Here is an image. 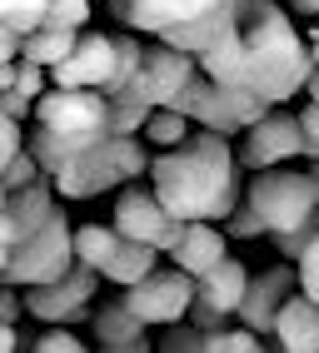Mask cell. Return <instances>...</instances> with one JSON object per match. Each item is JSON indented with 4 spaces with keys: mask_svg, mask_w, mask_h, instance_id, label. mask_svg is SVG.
Masks as SVG:
<instances>
[{
    "mask_svg": "<svg viewBox=\"0 0 319 353\" xmlns=\"http://www.w3.org/2000/svg\"><path fill=\"white\" fill-rule=\"evenodd\" d=\"M200 70L220 90H240V95L264 100V105H284L289 95H300L309 85L314 50L300 40L289 10H280V0H240L230 40L215 45L200 60Z\"/></svg>",
    "mask_w": 319,
    "mask_h": 353,
    "instance_id": "1",
    "label": "cell"
},
{
    "mask_svg": "<svg viewBox=\"0 0 319 353\" xmlns=\"http://www.w3.org/2000/svg\"><path fill=\"white\" fill-rule=\"evenodd\" d=\"M155 194L180 224H215L240 209V159L224 134L200 130L180 150H160L150 164Z\"/></svg>",
    "mask_w": 319,
    "mask_h": 353,
    "instance_id": "2",
    "label": "cell"
},
{
    "mask_svg": "<svg viewBox=\"0 0 319 353\" xmlns=\"http://www.w3.org/2000/svg\"><path fill=\"white\" fill-rule=\"evenodd\" d=\"M105 6L120 26L155 35L160 45L195 60H204L215 45L230 40L240 15V0H105Z\"/></svg>",
    "mask_w": 319,
    "mask_h": 353,
    "instance_id": "3",
    "label": "cell"
},
{
    "mask_svg": "<svg viewBox=\"0 0 319 353\" xmlns=\"http://www.w3.org/2000/svg\"><path fill=\"white\" fill-rule=\"evenodd\" d=\"M110 139V100L100 90H45L35 100V134L26 139V150L40 159L45 174H60L70 159L85 150H95Z\"/></svg>",
    "mask_w": 319,
    "mask_h": 353,
    "instance_id": "4",
    "label": "cell"
},
{
    "mask_svg": "<svg viewBox=\"0 0 319 353\" xmlns=\"http://www.w3.org/2000/svg\"><path fill=\"white\" fill-rule=\"evenodd\" d=\"M249 209L264 219V229L275 239H289L319 219V190L309 174H294V170H264L249 179Z\"/></svg>",
    "mask_w": 319,
    "mask_h": 353,
    "instance_id": "5",
    "label": "cell"
},
{
    "mask_svg": "<svg viewBox=\"0 0 319 353\" xmlns=\"http://www.w3.org/2000/svg\"><path fill=\"white\" fill-rule=\"evenodd\" d=\"M75 269H80V259H75V229L55 209V219L15 249L10 274L0 279V284H10V289H45V284H60V279L75 274Z\"/></svg>",
    "mask_w": 319,
    "mask_h": 353,
    "instance_id": "6",
    "label": "cell"
},
{
    "mask_svg": "<svg viewBox=\"0 0 319 353\" xmlns=\"http://www.w3.org/2000/svg\"><path fill=\"white\" fill-rule=\"evenodd\" d=\"M115 234L120 239H130V244H150V249H160V254H175L180 249V239H185V229L190 224H180L165 204H160V194L155 190H125L120 199H115Z\"/></svg>",
    "mask_w": 319,
    "mask_h": 353,
    "instance_id": "7",
    "label": "cell"
},
{
    "mask_svg": "<svg viewBox=\"0 0 319 353\" xmlns=\"http://www.w3.org/2000/svg\"><path fill=\"white\" fill-rule=\"evenodd\" d=\"M195 299H200V284H195L190 274H180V269H155L145 284L125 289V309L140 319L145 328H175L180 319H190Z\"/></svg>",
    "mask_w": 319,
    "mask_h": 353,
    "instance_id": "8",
    "label": "cell"
},
{
    "mask_svg": "<svg viewBox=\"0 0 319 353\" xmlns=\"http://www.w3.org/2000/svg\"><path fill=\"white\" fill-rule=\"evenodd\" d=\"M304 150H309V139H304L300 114H284V110H275L269 120H260L255 130L244 134L240 164H244V170H255V174H264V170H280L284 159L304 154Z\"/></svg>",
    "mask_w": 319,
    "mask_h": 353,
    "instance_id": "9",
    "label": "cell"
},
{
    "mask_svg": "<svg viewBox=\"0 0 319 353\" xmlns=\"http://www.w3.org/2000/svg\"><path fill=\"white\" fill-rule=\"evenodd\" d=\"M100 289V274L95 269H75V274H65L60 284H45V289H26V314H35L40 323H70L90 309V299H95Z\"/></svg>",
    "mask_w": 319,
    "mask_h": 353,
    "instance_id": "10",
    "label": "cell"
},
{
    "mask_svg": "<svg viewBox=\"0 0 319 353\" xmlns=\"http://www.w3.org/2000/svg\"><path fill=\"white\" fill-rule=\"evenodd\" d=\"M55 90H110L115 80V35H100V30H85L75 55L65 60L60 70H50Z\"/></svg>",
    "mask_w": 319,
    "mask_h": 353,
    "instance_id": "11",
    "label": "cell"
},
{
    "mask_svg": "<svg viewBox=\"0 0 319 353\" xmlns=\"http://www.w3.org/2000/svg\"><path fill=\"white\" fill-rule=\"evenodd\" d=\"M200 75L204 70H200L195 55H180V50H170V45H150L145 70H140V90L150 95L155 110H175V100L185 95Z\"/></svg>",
    "mask_w": 319,
    "mask_h": 353,
    "instance_id": "12",
    "label": "cell"
},
{
    "mask_svg": "<svg viewBox=\"0 0 319 353\" xmlns=\"http://www.w3.org/2000/svg\"><path fill=\"white\" fill-rule=\"evenodd\" d=\"M300 284V274H294L289 264H269L264 274H255L249 279V294H244V309H240V323L249 328V334H275V319H280V309L294 299L289 289Z\"/></svg>",
    "mask_w": 319,
    "mask_h": 353,
    "instance_id": "13",
    "label": "cell"
},
{
    "mask_svg": "<svg viewBox=\"0 0 319 353\" xmlns=\"http://www.w3.org/2000/svg\"><path fill=\"white\" fill-rule=\"evenodd\" d=\"M110 184H125L120 159H115V134H110L105 145L85 150L80 159H70V164L55 174V190H60L65 199H95V194L110 190Z\"/></svg>",
    "mask_w": 319,
    "mask_h": 353,
    "instance_id": "14",
    "label": "cell"
},
{
    "mask_svg": "<svg viewBox=\"0 0 319 353\" xmlns=\"http://www.w3.org/2000/svg\"><path fill=\"white\" fill-rule=\"evenodd\" d=\"M224 259H230V254H224V234L210 229V224H190V229H185V239H180V249L170 254V264H175L180 274H190L195 284H200V279L210 274V269H220Z\"/></svg>",
    "mask_w": 319,
    "mask_h": 353,
    "instance_id": "15",
    "label": "cell"
},
{
    "mask_svg": "<svg viewBox=\"0 0 319 353\" xmlns=\"http://www.w3.org/2000/svg\"><path fill=\"white\" fill-rule=\"evenodd\" d=\"M275 343L280 353H319V303L294 294L275 319Z\"/></svg>",
    "mask_w": 319,
    "mask_h": 353,
    "instance_id": "16",
    "label": "cell"
},
{
    "mask_svg": "<svg viewBox=\"0 0 319 353\" xmlns=\"http://www.w3.org/2000/svg\"><path fill=\"white\" fill-rule=\"evenodd\" d=\"M249 279H255V274H249L244 264H235V259H224L220 269H210V274L200 279V303H210L215 314H224V319H230V314H240V309H244Z\"/></svg>",
    "mask_w": 319,
    "mask_h": 353,
    "instance_id": "17",
    "label": "cell"
},
{
    "mask_svg": "<svg viewBox=\"0 0 319 353\" xmlns=\"http://www.w3.org/2000/svg\"><path fill=\"white\" fill-rule=\"evenodd\" d=\"M10 219L20 224V234H40L45 224L55 219V179H45V184H35V190H26V194H10Z\"/></svg>",
    "mask_w": 319,
    "mask_h": 353,
    "instance_id": "18",
    "label": "cell"
},
{
    "mask_svg": "<svg viewBox=\"0 0 319 353\" xmlns=\"http://www.w3.org/2000/svg\"><path fill=\"white\" fill-rule=\"evenodd\" d=\"M155 264H160V249H150V244H130V239H125L100 279H110V284H120V289H135V284H145V279L155 274Z\"/></svg>",
    "mask_w": 319,
    "mask_h": 353,
    "instance_id": "19",
    "label": "cell"
},
{
    "mask_svg": "<svg viewBox=\"0 0 319 353\" xmlns=\"http://www.w3.org/2000/svg\"><path fill=\"white\" fill-rule=\"evenodd\" d=\"M75 45H80V30H35V35H26V45H20V60L60 70L75 55Z\"/></svg>",
    "mask_w": 319,
    "mask_h": 353,
    "instance_id": "20",
    "label": "cell"
},
{
    "mask_svg": "<svg viewBox=\"0 0 319 353\" xmlns=\"http://www.w3.org/2000/svg\"><path fill=\"white\" fill-rule=\"evenodd\" d=\"M120 244H125V239L115 234V224H80V229H75V259H80L85 269H95V274L110 269V259H115Z\"/></svg>",
    "mask_w": 319,
    "mask_h": 353,
    "instance_id": "21",
    "label": "cell"
},
{
    "mask_svg": "<svg viewBox=\"0 0 319 353\" xmlns=\"http://www.w3.org/2000/svg\"><path fill=\"white\" fill-rule=\"evenodd\" d=\"M95 339H100V348L135 343V339H145V323L135 319L125 303H110V309H100V314H95Z\"/></svg>",
    "mask_w": 319,
    "mask_h": 353,
    "instance_id": "22",
    "label": "cell"
},
{
    "mask_svg": "<svg viewBox=\"0 0 319 353\" xmlns=\"http://www.w3.org/2000/svg\"><path fill=\"white\" fill-rule=\"evenodd\" d=\"M45 10H50V0H0V26L26 40V35L45 30Z\"/></svg>",
    "mask_w": 319,
    "mask_h": 353,
    "instance_id": "23",
    "label": "cell"
},
{
    "mask_svg": "<svg viewBox=\"0 0 319 353\" xmlns=\"http://www.w3.org/2000/svg\"><path fill=\"white\" fill-rule=\"evenodd\" d=\"M145 145H165V150H180L190 139V120L185 114H175V110H155V120L145 125Z\"/></svg>",
    "mask_w": 319,
    "mask_h": 353,
    "instance_id": "24",
    "label": "cell"
},
{
    "mask_svg": "<svg viewBox=\"0 0 319 353\" xmlns=\"http://www.w3.org/2000/svg\"><path fill=\"white\" fill-rule=\"evenodd\" d=\"M204 353H269V348L249 328H220V334H204Z\"/></svg>",
    "mask_w": 319,
    "mask_h": 353,
    "instance_id": "25",
    "label": "cell"
},
{
    "mask_svg": "<svg viewBox=\"0 0 319 353\" xmlns=\"http://www.w3.org/2000/svg\"><path fill=\"white\" fill-rule=\"evenodd\" d=\"M45 179H50V174L40 170V159H35L30 150H20V159L6 170V179H0V184H6V194H26V190H35V184H45Z\"/></svg>",
    "mask_w": 319,
    "mask_h": 353,
    "instance_id": "26",
    "label": "cell"
},
{
    "mask_svg": "<svg viewBox=\"0 0 319 353\" xmlns=\"http://www.w3.org/2000/svg\"><path fill=\"white\" fill-rule=\"evenodd\" d=\"M115 159H120L125 184L140 179V174H150V164H155V154L145 150V139H115Z\"/></svg>",
    "mask_w": 319,
    "mask_h": 353,
    "instance_id": "27",
    "label": "cell"
},
{
    "mask_svg": "<svg viewBox=\"0 0 319 353\" xmlns=\"http://www.w3.org/2000/svg\"><path fill=\"white\" fill-rule=\"evenodd\" d=\"M85 20H90V0H50L45 30H80Z\"/></svg>",
    "mask_w": 319,
    "mask_h": 353,
    "instance_id": "28",
    "label": "cell"
},
{
    "mask_svg": "<svg viewBox=\"0 0 319 353\" xmlns=\"http://www.w3.org/2000/svg\"><path fill=\"white\" fill-rule=\"evenodd\" d=\"M294 274H300V294L309 303H319V234H314V244L300 254V264H294Z\"/></svg>",
    "mask_w": 319,
    "mask_h": 353,
    "instance_id": "29",
    "label": "cell"
},
{
    "mask_svg": "<svg viewBox=\"0 0 319 353\" xmlns=\"http://www.w3.org/2000/svg\"><path fill=\"white\" fill-rule=\"evenodd\" d=\"M20 150H26V134H20L15 120H6V114H0V179H6V170L20 159Z\"/></svg>",
    "mask_w": 319,
    "mask_h": 353,
    "instance_id": "30",
    "label": "cell"
},
{
    "mask_svg": "<svg viewBox=\"0 0 319 353\" xmlns=\"http://www.w3.org/2000/svg\"><path fill=\"white\" fill-rule=\"evenodd\" d=\"M155 353H204V334L200 328H170Z\"/></svg>",
    "mask_w": 319,
    "mask_h": 353,
    "instance_id": "31",
    "label": "cell"
},
{
    "mask_svg": "<svg viewBox=\"0 0 319 353\" xmlns=\"http://www.w3.org/2000/svg\"><path fill=\"white\" fill-rule=\"evenodd\" d=\"M30 353H90L75 334H65V328H50V334H40Z\"/></svg>",
    "mask_w": 319,
    "mask_h": 353,
    "instance_id": "32",
    "label": "cell"
},
{
    "mask_svg": "<svg viewBox=\"0 0 319 353\" xmlns=\"http://www.w3.org/2000/svg\"><path fill=\"white\" fill-rule=\"evenodd\" d=\"M15 90H20L26 100H40L45 90H50V85H45V65H30V60H20V80H15Z\"/></svg>",
    "mask_w": 319,
    "mask_h": 353,
    "instance_id": "33",
    "label": "cell"
},
{
    "mask_svg": "<svg viewBox=\"0 0 319 353\" xmlns=\"http://www.w3.org/2000/svg\"><path fill=\"white\" fill-rule=\"evenodd\" d=\"M230 234H240V239H260V234H269V229H264V219L255 214V209L244 204V209L230 214Z\"/></svg>",
    "mask_w": 319,
    "mask_h": 353,
    "instance_id": "34",
    "label": "cell"
},
{
    "mask_svg": "<svg viewBox=\"0 0 319 353\" xmlns=\"http://www.w3.org/2000/svg\"><path fill=\"white\" fill-rule=\"evenodd\" d=\"M20 309H26V299H20L10 284H0V328H15Z\"/></svg>",
    "mask_w": 319,
    "mask_h": 353,
    "instance_id": "35",
    "label": "cell"
},
{
    "mask_svg": "<svg viewBox=\"0 0 319 353\" xmlns=\"http://www.w3.org/2000/svg\"><path fill=\"white\" fill-rule=\"evenodd\" d=\"M0 114H6V120H26V114H35V100H26L20 95V90H10V95H0Z\"/></svg>",
    "mask_w": 319,
    "mask_h": 353,
    "instance_id": "36",
    "label": "cell"
},
{
    "mask_svg": "<svg viewBox=\"0 0 319 353\" xmlns=\"http://www.w3.org/2000/svg\"><path fill=\"white\" fill-rule=\"evenodd\" d=\"M300 125H304V139H309V159H319V105H304L300 110Z\"/></svg>",
    "mask_w": 319,
    "mask_h": 353,
    "instance_id": "37",
    "label": "cell"
},
{
    "mask_svg": "<svg viewBox=\"0 0 319 353\" xmlns=\"http://www.w3.org/2000/svg\"><path fill=\"white\" fill-rule=\"evenodd\" d=\"M0 244H6L10 254H15L20 244H26V234H20V224L10 219V209H0Z\"/></svg>",
    "mask_w": 319,
    "mask_h": 353,
    "instance_id": "38",
    "label": "cell"
},
{
    "mask_svg": "<svg viewBox=\"0 0 319 353\" xmlns=\"http://www.w3.org/2000/svg\"><path fill=\"white\" fill-rule=\"evenodd\" d=\"M20 45H26V40H20L15 30H6V26H0V70L20 60Z\"/></svg>",
    "mask_w": 319,
    "mask_h": 353,
    "instance_id": "39",
    "label": "cell"
},
{
    "mask_svg": "<svg viewBox=\"0 0 319 353\" xmlns=\"http://www.w3.org/2000/svg\"><path fill=\"white\" fill-rule=\"evenodd\" d=\"M100 353H155L150 339H135V343H115V348H100Z\"/></svg>",
    "mask_w": 319,
    "mask_h": 353,
    "instance_id": "40",
    "label": "cell"
},
{
    "mask_svg": "<svg viewBox=\"0 0 319 353\" xmlns=\"http://www.w3.org/2000/svg\"><path fill=\"white\" fill-rule=\"evenodd\" d=\"M20 348V334L15 328H0V353H15Z\"/></svg>",
    "mask_w": 319,
    "mask_h": 353,
    "instance_id": "41",
    "label": "cell"
},
{
    "mask_svg": "<svg viewBox=\"0 0 319 353\" xmlns=\"http://www.w3.org/2000/svg\"><path fill=\"white\" fill-rule=\"evenodd\" d=\"M289 10H300V15H319V0H289Z\"/></svg>",
    "mask_w": 319,
    "mask_h": 353,
    "instance_id": "42",
    "label": "cell"
},
{
    "mask_svg": "<svg viewBox=\"0 0 319 353\" xmlns=\"http://www.w3.org/2000/svg\"><path fill=\"white\" fill-rule=\"evenodd\" d=\"M304 95H309V105H319V65H314V75H309V85H304Z\"/></svg>",
    "mask_w": 319,
    "mask_h": 353,
    "instance_id": "43",
    "label": "cell"
},
{
    "mask_svg": "<svg viewBox=\"0 0 319 353\" xmlns=\"http://www.w3.org/2000/svg\"><path fill=\"white\" fill-rule=\"evenodd\" d=\"M10 259H15V254H10L6 244H0V279H6V274H10Z\"/></svg>",
    "mask_w": 319,
    "mask_h": 353,
    "instance_id": "44",
    "label": "cell"
},
{
    "mask_svg": "<svg viewBox=\"0 0 319 353\" xmlns=\"http://www.w3.org/2000/svg\"><path fill=\"white\" fill-rule=\"evenodd\" d=\"M309 50H314V65H319V26L309 30Z\"/></svg>",
    "mask_w": 319,
    "mask_h": 353,
    "instance_id": "45",
    "label": "cell"
},
{
    "mask_svg": "<svg viewBox=\"0 0 319 353\" xmlns=\"http://www.w3.org/2000/svg\"><path fill=\"white\" fill-rule=\"evenodd\" d=\"M309 179H314V190H319V159H314V170H309Z\"/></svg>",
    "mask_w": 319,
    "mask_h": 353,
    "instance_id": "46",
    "label": "cell"
},
{
    "mask_svg": "<svg viewBox=\"0 0 319 353\" xmlns=\"http://www.w3.org/2000/svg\"><path fill=\"white\" fill-rule=\"evenodd\" d=\"M6 204H10V194H6V184H0V209H6Z\"/></svg>",
    "mask_w": 319,
    "mask_h": 353,
    "instance_id": "47",
    "label": "cell"
}]
</instances>
